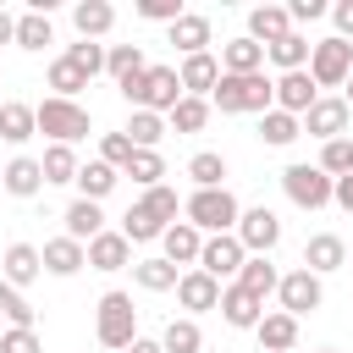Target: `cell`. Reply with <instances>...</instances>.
<instances>
[{
  "mask_svg": "<svg viewBox=\"0 0 353 353\" xmlns=\"http://www.w3.org/2000/svg\"><path fill=\"white\" fill-rule=\"evenodd\" d=\"M116 88H121V99H127L132 110H154V116H171V110H176V99H182L176 66H143V72L121 77Z\"/></svg>",
  "mask_w": 353,
  "mask_h": 353,
  "instance_id": "cell-1",
  "label": "cell"
},
{
  "mask_svg": "<svg viewBox=\"0 0 353 353\" xmlns=\"http://www.w3.org/2000/svg\"><path fill=\"white\" fill-rule=\"evenodd\" d=\"M270 105H276V88H270L265 72H254V77H226L221 72V83L210 88V110H221V116H265Z\"/></svg>",
  "mask_w": 353,
  "mask_h": 353,
  "instance_id": "cell-2",
  "label": "cell"
},
{
  "mask_svg": "<svg viewBox=\"0 0 353 353\" xmlns=\"http://www.w3.org/2000/svg\"><path fill=\"white\" fill-rule=\"evenodd\" d=\"M237 215H243V204H237V193H232V188H193V193L182 199V221H188V226H199L204 237L232 232V226H237Z\"/></svg>",
  "mask_w": 353,
  "mask_h": 353,
  "instance_id": "cell-3",
  "label": "cell"
},
{
  "mask_svg": "<svg viewBox=\"0 0 353 353\" xmlns=\"http://www.w3.org/2000/svg\"><path fill=\"white\" fill-rule=\"evenodd\" d=\"M94 336H99V347L127 353V342L138 336V309H132V292L110 287V292L94 303Z\"/></svg>",
  "mask_w": 353,
  "mask_h": 353,
  "instance_id": "cell-4",
  "label": "cell"
},
{
  "mask_svg": "<svg viewBox=\"0 0 353 353\" xmlns=\"http://www.w3.org/2000/svg\"><path fill=\"white\" fill-rule=\"evenodd\" d=\"M33 121H39V132H44L50 143H66V149H72L77 138H88V132H94L88 110H83L77 99H55V94L33 105Z\"/></svg>",
  "mask_w": 353,
  "mask_h": 353,
  "instance_id": "cell-5",
  "label": "cell"
},
{
  "mask_svg": "<svg viewBox=\"0 0 353 353\" xmlns=\"http://www.w3.org/2000/svg\"><path fill=\"white\" fill-rule=\"evenodd\" d=\"M309 77H314V88H342L347 77H353V44L347 39H320V44H309V66H303Z\"/></svg>",
  "mask_w": 353,
  "mask_h": 353,
  "instance_id": "cell-6",
  "label": "cell"
},
{
  "mask_svg": "<svg viewBox=\"0 0 353 353\" xmlns=\"http://www.w3.org/2000/svg\"><path fill=\"white\" fill-rule=\"evenodd\" d=\"M281 193H287L298 210H325V204H331V176H325L320 165H309V160H292V165L281 171Z\"/></svg>",
  "mask_w": 353,
  "mask_h": 353,
  "instance_id": "cell-7",
  "label": "cell"
},
{
  "mask_svg": "<svg viewBox=\"0 0 353 353\" xmlns=\"http://www.w3.org/2000/svg\"><path fill=\"white\" fill-rule=\"evenodd\" d=\"M232 237L243 243V254H270V248L281 243V215H276L270 204H254V210H243V215H237Z\"/></svg>",
  "mask_w": 353,
  "mask_h": 353,
  "instance_id": "cell-8",
  "label": "cell"
},
{
  "mask_svg": "<svg viewBox=\"0 0 353 353\" xmlns=\"http://www.w3.org/2000/svg\"><path fill=\"white\" fill-rule=\"evenodd\" d=\"M276 298H281V314H292V320H303V314H314L320 303H325V287H320V276L314 270H287L281 281H276Z\"/></svg>",
  "mask_w": 353,
  "mask_h": 353,
  "instance_id": "cell-9",
  "label": "cell"
},
{
  "mask_svg": "<svg viewBox=\"0 0 353 353\" xmlns=\"http://www.w3.org/2000/svg\"><path fill=\"white\" fill-rule=\"evenodd\" d=\"M243 259H248V254H243V243H237L232 232H215V237H204V248H199V270H204V276H215L221 287H226V281H237Z\"/></svg>",
  "mask_w": 353,
  "mask_h": 353,
  "instance_id": "cell-10",
  "label": "cell"
},
{
  "mask_svg": "<svg viewBox=\"0 0 353 353\" xmlns=\"http://www.w3.org/2000/svg\"><path fill=\"white\" fill-rule=\"evenodd\" d=\"M347 121H353V110L342 105V94H320V99L303 110V132H309V138H320V143L347 138Z\"/></svg>",
  "mask_w": 353,
  "mask_h": 353,
  "instance_id": "cell-11",
  "label": "cell"
},
{
  "mask_svg": "<svg viewBox=\"0 0 353 353\" xmlns=\"http://www.w3.org/2000/svg\"><path fill=\"white\" fill-rule=\"evenodd\" d=\"M176 303L188 309V320H199V314H210V309L221 303V281H215V276H204V270L193 265V270H182V276H176Z\"/></svg>",
  "mask_w": 353,
  "mask_h": 353,
  "instance_id": "cell-12",
  "label": "cell"
},
{
  "mask_svg": "<svg viewBox=\"0 0 353 353\" xmlns=\"http://www.w3.org/2000/svg\"><path fill=\"white\" fill-rule=\"evenodd\" d=\"M199 248H204V232L188 226V221H171V226L160 232V259H171L176 270H193V265H199Z\"/></svg>",
  "mask_w": 353,
  "mask_h": 353,
  "instance_id": "cell-13",
  "label": "cell"
},
{
  "mask_svg": "<svg viewBox=\"0 0 353 353\" xmlns=\"http://www.w3.org/2000/svg\"><path fill=\"white\" fill-rule=\"evenodd\" d=\"M88 248V270H105V276H116V270H132V243L116 232V226H105L94 243H83Z\"/></svg>",
  "mask_w": 353,
  "mask_h": 353,
  "instance_id": "cell-14",
  "label": "cell"
},
{
  "mask_svg": "<svg viewBox=\"0 0 353 353\" xmlns=\"http://www.w3.org/2000/svg\"><path fill=\"white\" fill-rule=\"evenodd\" d=\"M270 88H276V110H287V116H298V121H303V110L320 99V88H314L309 72H281V77H270Z\"/></svg>",
  "mask_w": 353,
  "mask_h": 353,
  "instance_id": "cell-15",
  "label": "cell"
},
{
  "mask_svg": "<svg viewBox=\"0 0 353 353\" xmlns=\"http://www.w3.org/2000/svg\"><path fill=\"white\" fill-rule=\"evenodd\" d=\"M221 72L226 77H254V72H265V44H254L248 33H237V39H226L221 44Z\"/></svg>",
  "mask_w": 353,
  "mask_h": 353,
  "instance_id": "cell-16",
  "label": "cell"
},
{
  "mask_svg": "<svg viewBox=\"0 0 353 353\" xmlns=\"http://www.w3.org/2000/svg\"><path fill=\"white\" fill-rule=\"evenodd\" d=\"M176 83H182V94H188V99H210V88L221 83V61H215L210 50H204V55H182Z\"/></svg>",
  "mask_w": 353,
  "mask_h": 353,
  "instance_id": "cell-17",
  "label": "cell"
},
{
  "mask_svg": "<svg viewBox=\"0 0 353 353\" xmlns=\"http://www.w3.org/2000/svg\"><path fill=\"white\" fill-rule=\"evenodd\" d=\"M39 276H44V259H39V248H33V243H11V248L0 254V281H6V287H17V292H22V287H28V281H39Z\"/></svg>",
  "mask_w": 353,
  "mask_h": 353,
  "instance_id": "cell-18",
  "label": "cell"
},
{
  "mask_svg": "<svg viewBox=\"0 0 353 353\" xmlns=\"http://www.w3.org/2000/svg\"><path fill=\"white\" fill-rule=\"evenodd\" d=\"M0 188H6L11 199H39V193H44V171H39V160H33V154H11L6 171H0Z\"/></svg>",
  "mask_w": 353,
  "mask_h": 353,
  "instance_id": "cell-19",
  "label": "cell"
},
{
  "mask_svg": "<svg viewBox=\"0 0 353 353\" xmlns=\"http://www.w3.org/2000/svg\"><path fill=\"white\" fill-rule=\"evenodd\" d=\"M342 265H347V243H342L336 232H314V237L303 243V270L331 276V270H342Z\"/></svg>",
  "mask_w": 353,
  "mask_h": 353,
  "instance_id": "cell-20",
  "label": "cell"
},
{
  "mask_svg": "<svg viewBox=\"0 0 353 353\" xmlns=\"http://www.w3.org/2000/svg\"><path fill=\"white\" fill-rule=\"evenodd\" d=\"M215 309H221V320H226L232 331H254V325H259V314H265V303H259V298H248L237 281H226V287H221V303H215Z\"/></svg>",
  "mask_w": 353,
  "mask_h": 353,
  "instance_id": "cell-21",
  "label": "cell"
},
{
  "mask_svg": "<svg viewBox=\"0 0 353 353\" xmlns=\"http://www.w3.org/2000/svg\"><path fill=\"white\" fill-rule=\"evenodd\" d=\"M254 336H259V353H292L298 347V320L281 314V309H265L259 325H254Z\"/></svg>",
  "mask_w": 353,
  "mask_h": 353,
  "instance_id": "cell-22",
  "label": "cell"
},
{
  "mask_svg": "<svg viewBox=\"0 0 353 353\" xmlns=\"http://www.w3.org/2000/svg\"><path fill=\"white\" fill-rule=\"evenodd\" d=\"M165 39H171V50H182V55H204V50H210V17H204V11H182V17L165 28Z\"/></svg>",
  "mask_w": 353,
  "mask_h": 353,
  "instance_id": "cell-23",
  "label": "cell"
},
{
  "mask_svg": "<svg viewBox=\"0 0 353 353\" xmlns=\"http://www.w3.org/2000/svg\"><path fill=\"white\" fill-rule=\"evenodd\" d=\"M28 138H39V121H33V105L28 99H0V143L22 149Z\"/></svg>",
  "mask_w": 353,
  "mask_h": 353,
  "instance_id": "cell-24",
  "label": "cell"
},
{
  "mask_svg": "<svg viewBox=\"0 0 353 353\" xmlns=\"http://www.w3.org/2000/svg\"><path fill=\"white\" fill-rule=\"evenodd\" d=\"M72 28H77V39H105L110 28H116V6L110 0H77L72 6Z\"/></svg>",
  "mask_w": 353,
  "mask_h": 353,
  "instance_id": "cell-25",
  "label": "cell"
},
{
  "mask_svg": "<svg viewBox=\"0 0 353 353\" xmlns=\"http://www.w3.org/2000/svg\"><path fill=\"white\" fill-rule=\"evenodd\" d=\"M39 259H44V270H50V276H77V270L88 265V248H83V243H72V237L61 232V237H50V243L39 248Z\"/></svg>",
  "mask_w": 353,
  "mask_h": 353,
  "instance_id": "cell-26",
  "label": "cell"
},
{
  "mask_svg": "<svg viewBox=\"0 0 353 353\" xmlns=\"http://www.w3.org/2000/svg\"><path fill=\"white\" fill-rule=\"evenodd\" d=\"M276 281H281V270L270 265V254H248V259H243V270H237V287H243L248 298H259V303L276 292Z\"/></svg>",
  "mask_w": 353,
  "mask_h": 353,
  "instance_id": "cell-27",
  "label": "cell"
},
{
  "mask_svg": "<svg viewBox=\"0 0 353 353\" xmlns=\"http://www.w3.org/2000/svg\"><path fill=\"white\" fill-rule=\"evenodd\" d=\"M287 33H292L287 6H254V11H248V39H254V44H276V39H287Z\"/></svg>",
  "mask_w": 353,
  "mask_h": 353,
  "instance_id": "cell-28",
  "label": "cell"
},
{
  "mask_svg": "<svg viewBox=\"0 0 353 353\" xmlns=\"http://www.w3.org/2000/svg\"><path fill=\"white\" fill-rule=\"evenodd\" d=\"M61 221H66V237H72V243H94V237L105 232V210L88 204V199H72Z\"/></svg>",
  "mask_w": 353,
  "mask_h": 353,
  "instance_id": "cell-29",
  "label": "cell"
},
{
  "mask_svg": "<svg viewBox=\"0 0 353 353\" xmlns=\"http://www.w3.org/2000/svg\"><path fill=\"white\" fill-rule=\"evenodd\" d=\"M176 265L171 259H160V254H149V259H132V287H143V292H176Z\"/></svg>",
  "mask_w": 353,
  "mask_h": 353,
  "instance_id": "cell-30",
  "label": "cell"
},
{
  "mask_svg": "<svg viewBox=\"0 0 353 353\" xmlns=\"http://www.w3.org/2000/svg\"><path fill=\"white\" fill-rule=\"evenodd\" d=\"M121 182V171H110L105 160H88V165H77V199H88V204H99V199H110V188Z\"/></svg>",
  "mask_w": 353,
  "mask_h": 353,
  "instance_id": "cell-31",
  "label": "cell"
},
{
  "mask_svg": "<svg viewBox=\"0 0 353 353\" xmlns=\"http://www.w3.org/2000/svg\"><path fill=\"white\" fill-rule=\"evenodd\" d=\"M265 61L276 66V77H281V72H303V66H309V39H303V33H287V39L265 44Z\"/></svg>",
  "mask_w": 353,
  "mask_h": 353,
  "instance_id": "cell-32",
  "label": "cell"
},
{
  "mask_svg": "<svg viewBox=\"0 0 353 353\" xmlns=\"http://www.w3.org/2000/svg\"><path fill=\"white\" fill-rule=\"evenodd\" d=\"M11 44H17V50H28V55H39L44 44H55V28H50V17H39V11H22V17H17V33H11Z\"/></svg>",
  "mask_w": 353,
  "mask_h": 353,
  "instance_id": "cell-33",
  "label": "cell"
},
{
  "mask_svg": "<svg viewBox=\"0 0 353 353\" xmlns=\"http://www.w3.org/2000/svg\"><path fill=\"white\" fill-rule=\"evenodd\" d=\"M259 138H265V143H270V149H287V143H298V138H303V121H298V116H287V110H276V105H270V110H265V116H259Z\"/></svg>",
  "mask_w": 353,
  "mask_h": 353,
  "instance_id": "cell-34",
  "label": "cell"
},
{
  "mask_svg": "<svg viewBox=\"0 0 353 353\" xmlns=\"http://www.w3.org/2000/svg\"><path fill=\"white\" fill-rule=\"evenodd\" d=\"M121 132L132 138V149H160V138H165L171 127H165V116H154V110H132Z\"/></svg>",
  "mask_w": 353,
  "mask_h": 353,
  "instance_id": "cell-35",
  "label": "cell"
},
{
  "mask_svg": "<svg viewBox=\"0 0 353 353\" xmlns=\"http://www.w3.org/2000/svg\"><path fill=\"white\" fill-rule=\"evenodd\" d=\"M39 171H44V188H61V182H77V154L66 143H50L39 154Z\"/></svg>",
  "mask_w": 353,
  "mask_h": 353,
  "instance_id": "cell-36",
  "label": "cell"
},
{
  "mask_svg": "<svg viewBox=\"0 0 353 353\" xmlns=\"http://www.w3.org/2000/svg\"><path fill=\"white\" fill-rule=\"evenodd\" d=\"M121 176H132V182L149 193V188H160V182H165V154H160V149H132V160H127V171H121Z\"/></svg>",
  "mask_w": 353,
  "mask_h": 353,
  "instance_id": "cell-37",
  "label": "cell"
},
{
  "mask_svg": "<svg viewBox=\"0 0 353 353\" xmlns=\"http://www.w3.org/2000/svg\"><path fill=\"white\" fill-rule=\"evenodd\" d=\"M44 83H50V94H55V99H77V94L88 88V77H83V72H77V66H72L66 55H55V61H50Z\"/></svg>",
  "mask_w": 353,
  "mask_h": 353,
  "instance_id": "cell-38",
  "label": "cell"
},
{
  "mask_svg": "<svg viewBox=\"0 0 353 353\" xmlns=\"http://www.w3.org/2000/svg\"><path fill=\"white\" fill-rule=\"evenodd\" d=\"M160 347L165 353H199L204 347V331H199V320H165V331H160Z\"/></svg>",
  "mask_w": 353,
  "mask_h": 353,
  "instance_id": "cell-39",
  "label": "cell"
},
{
  "mask_svg": "<svg viewBox=\"0 0 353 353\" xmlns=\"http://www.w3.org/2000/svg\"><path fill=\"white\" fill-rule=\"evenodd\" d=\"M165 127H171V132H204V127H210V99H188V94H182L176 110L165 116Z\"/></svg>",
  "mask_w": 353,
  "mask_h": 353,
  "instance_id": "cell-40",
  "label": "cell"
},
{
  "mask_svg": "<svg viewBox=\"0 0 353 353\" xmlns=\"http://www.w3.org/2000/svg\"><path fill=\"white\" fill-rule=\"evenodd\" d=\"M188 176H193V188H226V154L199 149V154L188 160Z\"/></svg>",
  "mask_w": 353,
  "mask_h": 353,
  "instance_id": "cell-41",
  "label": "cell"
},
{
  "mask_svg": "<svg viewBox=\"0 0 353 353\" xmlns=\"http://www.w3.org/2000/svg\"><path fill=\"white\" fill-rule=\"evenodd\" d=\"M116 232H121V237L138 248V243H160V232H165V226H160V221H154L143 204H132V210L121 215V226H116Z\"/></svg>",
  "mask_w": 353,
  "mask_h": 353,
  "instance_id": "cell-42",
  "label": "cell"
},
{
  "mask_svg": "<svg viewBox=\"0 0 353 353\" xmlns=\"http://www.w3.org/2000/svg\"><path fill=\"white\" fill-rule=\"evenodd\" d=\"M0 314H6L11 331H33V320H39V309L28 303V292H17V287H6V281H0Z\"/></svg>",
  "mask_w": 353,
  "mask_h": 353,
  "instance_id": "cell-43",
  "label": "cell"
},
{
  "mask_svg": "<svg viewBox=\"0 0 353 353\" xmlns=\"http://www.w3.org/2000/svg\"><path fill=\"white\" fill-rule=\"evenodd\" d=\"M149 61H143V44H105V72L121 83V77H132V72H143Z\"/></svg>",
  "mask_w": 353,
  "mask_h": 353,
  "instance_id": "cell-44",
  "label": "cell"
},
{
  "mask_svg": "<svg viewBox=\"0 0 353 353\" xmlns=\"http://www.w3.org/2000/svg\"><path fill=\"white\" fill-rule=\"evenodd\" d=\"M61 55H66V61H72V66H77V72H83L88 83H94V77L105 72V44H94V39H77V44H66Z\"/></svg>",
  "mask_w": 353,
  "mask_h": 353,
  "instance_id": "cell-45",
  "label": "cell"
},
{
  "mask_svg": "<svg viewBox=\"0 0 353 353\" xmlns=\"http://www.w3.org/2000/svg\"><path fill=\"white\" fill-rule=\"evenodd\" d=\"M138 204H143V210H149V215H154L160 226H171V221L182 215V199H176V188H171V182H160V188H149V193H143Z\"/></svg>",
  "mask_w": 353,
  "mask_h": 353,
  "instance_id": "cell-46",
  "label": "cell"
},
{
  "mask_svg": "<svg viewBox=\"0 0 353 353\" xmlns=\"http://www.w3.org/2000/svg\"><path fill=\"white\" fill-rule=\"evenodd\" d=\"M314 165H320L331 182L347 176V171H353V138H331V143H320V160H314Z\"/></svg>",
  "mask_w": 353,
  "mask_h": 353,
  "instance_id": "cell-47",
  "label": "cell"
},
{
  "mask_svg": "<svg viewBox=\"0 0 353 353\" xmlns=\"http://www.w3.org/2000/svg\"><path fill=\"white\" fill-rule=\"evenodd\" d=\"M99 160H105L110 171H127V160H132V138H127V132H105V138H99Z\"/></svg>",
  "mask_w": 353,
  "mask_h": 353,
  "instance_id": "cell-48",
  "label": "cell"
},
{
  "mask_svg": "<svg viewBox=\"0 0 353 353\" xmlns=\"http://www.w3.org/2000/svg\"><path fill=\"white\" fill-rule=\"evenodd\" d=\"M138 17H143V22H165V28H171V22L182 17V0H138Z\"/></svg>",
  "mask_w": 353,
  "mask_h": 353,
  "instance_id": "cell-49",
  "label": "cell"
},
{
  "mask_svg": "<svg viewBox=\"0 0 353 353\" xmlns=\"http://www.w3.org/2000/svg\"><path fill=\"white\" fill-rule=\"evenodd\" d=\"M0 353H44V342H39V331H0Z\"/></svg>",
  "mask_w": 353,
  "mask_h": 353,
  "instance_id": "cell-50",
  "label": "cell"
},
{
  "mask_svg": "<svg viewBox=\"0 0 353 353\" xmlns=\"http://www.w3.org/2000/svg\"><path fill=\"white\" fill-rule=\"evenodd\" d=\"M325 11H331L325 0H292V6H287V17H292V22H320Z\"/></svg>",
  "mask_w": 353,
  "mask_h": 353,
  "instance_id": "cell-51",
  "label": "cell"
},
{
  "mask_svg": "<svg viewBox=\"0 0 353 353\" xmlns=\"http://www.w3.org/2000/svg\"><path fill=\"white\" fill-rule=\"evenodd\" d=\"M325 17L336 22V39H347V44H353V0H336Z\"/></svg>",
  "mask_w": 353,
  "mask_h": 353,
  "instance_id": "cell-52",
  "label": "cell"
},
{
  "mask_svg": "<svg viewBox=\"0 0 353 353\" xmlns=\"http://www.w3.org/2000/svg\"><path fill=\"white\" fill-rule=\"evenodd\" d=\"M331 204H342V210H347V215H353V171H347V176H336V182H331Z\"/></svg>",
  "mask_w": 353,
  "mask_h": 353,
  "instance_id": "cell-53",
  "label": "cell"
},
{
  "mask_svg": "<svg viewBox=\"0 0 353 353\" xmlns=\"http://www.w3.org/2000/svg\"><path fill=\"white\" fill-rule=\"evenodd\" d=\"M127 353H165V347H160V336H132Z\"/></svg>",
  "mask_w": 353,
  "mask_h": 353,
  "instance_id": "cell-54",
  "label": "cell"
},
{
  "mask_svg": "<svg viewBox=\"0 0 353 353\" xmlns=\"http://www.w3.org/2000/svg\"><path fill=\"white\" fill-rule=\"evenodd\" d=\"M11 33H17V17L0 6V44H11Z\"/></svg>",
  "mask_w": 353,
  "mask_h": 353,
  "instance_id": "cell-55",
  "label": "cell"
},
{
  "mask_svg": "<svg viewBox=\"0 0 353 353\" xmlns=\"http://www.w3.org/2000/svg\"><path fill=\"white\" fill-rule=\"evenodd\" d=\"M342 105H347V110H353V77H347V83H342Z\"/></svg>",
  "mask_w": 353,
  "mask_h": 353,
  "instance_id": "cell-56",
  "label": "cell"
},
{
  "mask_svg": "<svg viewBox=\"0 0 353 353\" xmlns=\"http://www.w3.org/2000/svg\"><path fill=\"white\" fill-rule=\"evenodd\" d=\"M314 353H336V347H314Z\"/></svg>",
  "mask_w": 353,
  "mask_h": 353,
  "instance_id": "cell-57",
  "label": "cell"
},
{
  "mask_svg": "<svg viewBox=\"0 0 353 353\" xmlns=\"http://www.w3.org/2000/svg\"><path fill=\"white\" fill-rule=\"evenodd\" d=\"M347 265H353V254H347Z\"/></svg>",
  "mask_w": 353,
  "mask_h": 353,
  "instance_id": "cell-58",
  "label": "cell"
},
{
  "mask_svg": "<svg viewBox=\"0 0 353 353\" xmlns=\"http://www.w3.org/2000/svg\"><path fill=\"white\" fill-rule=\"evenodd\" d=\"M0 171H6V165H0Z\"/></svg>",
  "mask_w": 353,
  "mask_h": 353,
  "instance_id": "cell-59",
  "label": "cell"
}]
</instances>
